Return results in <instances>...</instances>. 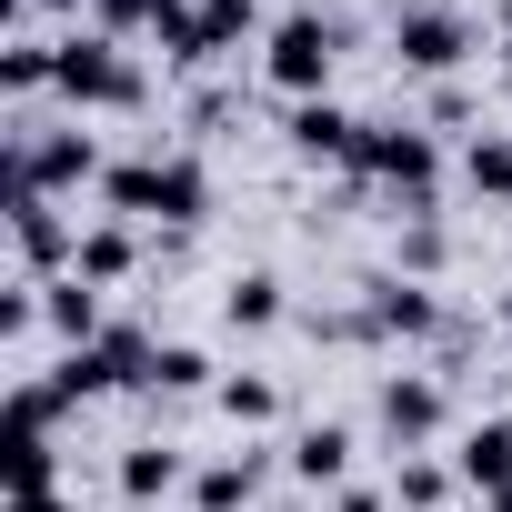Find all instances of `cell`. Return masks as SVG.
I'll use <instances>...</instances> for the list:
<instances>
[{
	"instance_id": "9",
	"label": "cell",
	"mask_w": 512,
	"mask_h": 512,
	"mask_svg": "<svg viewBox=\"0 0 512 512\" xmlns=\"http://www.w3.org/2000/svg\"><path fill=\"white\" fill-rule=\"evenodd\" d=\"M432 422H442V392H432V382H412V372L382 382V432H392V442H422Z\"/></svg>"
},
{
	"instance_id": "21",
	"label": "cell",
	"mask_w": 512,
	"mask_h": 512,
	"mask_svg": "<svg viewBox=\"0 0 512 512\" xmlns=\"http://www.w3.org/2000/svg\"><path fill=\"white\" fill-rule=\"evenodd\" d=\"M472 191H492V201H512V141H472Z\"/></svg>"
},
{
	"instance_id": "24",
	"label": "cell",
	"mask_w": 512,
	"mask_h": 512,
	"mask_svg": "<svg viewBox=\"0 0 512 512\" xmlns=\"http://www.w3.org/2000/svg\"><path fill=\"white\" fill-rule=\"evenodd\" d=\"M201 372H211V362H201L191 342H171V352L151 362V382H161V392H201Z\"/></svg>"
},
{
	"instance_id": "15",
	"label": "cell",
	"mask_w": 512,
	"mask_h": 512,
	"mask_svg": "<svg viewBox=\"0 0 512 512\" xmlns=\"http://www.w3.org/2000/svg\"><path fill=\"white\" fill-rule=\"evenodd\" d=\"M41 312H51V322L71 332V352H91V332H101V302H91V282H81V272H71V282H61V292H51Z\"/></svg>"
},
{
	"instance_id": "30",
	"label": "cell",
	"mask_w": 512,
	"mask_h": 512,
	"mask_svg": "<svg viewBox=\"0 0 512 512\" xmlns=\"http://www.w3.org/2000/svg\"><path fill=\"white\" fill-rule=\"evenodd\" d=\"M332 512H382V502H372V492H342V502H332Z\"/></svg>"
},
{
	"instance_id": "25",
	"label": "cell",
	"mask_w": 512,
	"mask_h": 512,
	"mask_svg": "<svg viewBox=\"0 0 512 512\" xmlns=\"http://www.w3.org/2000/svg\"><path fill=\"white\" fill-rule=\"evenodd\" d=\"M221 412L231 422H272V382H221Z\"/></svg>"
},
{
	"instance_id": "5",
	"label": "cell",
	"mask_w": 512,
	"mask_h": 512,
	"mask_svg": "<svg viewBox=\"0 0 512 512\" xmlns=\"http://www.w3.org/2000/svg\"><path fill=\"white\" fill-rule=\"evenodd\" d=\"M352 171H372V181H392L412 211L432 201V141L422 131H362V151H352Z\"/></svg>"
},
{
	"instance_id": "12",
	"label": "cell",
	"mask_w": 512,
	"mask_h": 512,
	"mask_svg": "<svg viewBox=\"0 0 512 512\" xmlns=\"http://www.w3.org/2000/svg\"><path fill=\"white\" fill-rule=\"evenodd\" d=\"M292 472H302V482H342V472H352V432H342V422L292 432Z\"/></svg>"
},
{
	"instance_id": "7",
	"label": "cell",
	"mask_w": 512,
	"mask_h": 512,
	"mask_svg": "<svg viewBox=\"0 0 512 512\" xmlns=\"http://www.w3.org/2000/svg\"><path fill=\"white\" fill-rule=\"evenodd\" d=\"M292 151H302V161H352V151H362V121L332 111V101H302V111H292Z\"/></svg>"
},
{
	"instance_id": "23",
	"label": "cell",
	"mask_w": 512,
	"mask_h": 512,
	"mask_svg": "<svg viewBox=\"0 0 512 512\" xmlns=\"http://www.w3.org/2000/svg\"><path fill=\"white\" fill-rule=\"evenodd\" d=\"M251 502V462H221V472H201V512H241Z\"/></svg>"
},
{
	"instance_id": "14",
	"label": "cell",
	"mask_w": 512,
	"mask_h": 512,
	"mask_svg": "<svg viewBox=\"0 0 512 512\" xmlns=\"http://www.w3.org/2000/svg\"><path fill=\"white\" fill-rule=\"evenodd\" d=\"M151 41L191 71V61H211V41H201V11H191V0H161V21H151Z\"/></svg>"
},
{
	"instance_id": "11",
	"label": "cell",
	"mask_w": 512,
	"mask_h": 512,
	"mask_svg": "<svg viewBox=\"0 0 512 512\" xmlns=\"http://www.w3.org/2000/svg\"><path fill=\"white\" fill-rule=\"evenodd\" d=\"M0 472H11V492H51V432L0 422Z\"/></svg>"
},
{
	"instance_id": "32",
	"label": "cell",
	"mask_w": 512,
	"mask_h": 512,
	"mask_svg": "<svg viewBox=\"0 0 512 512\" xmlns=\"http://www.w3.org/2000/svg\"><path fill=\"white\" fill-rule=\"evenodd\" d=\"M492 512H512V492H492Z\"/></svg>"
},
{
	"instance_id": "2",
	"label": "cell",
	"mask_w": 512,
	"mask_h": 512,
	"mask_svg": "<svg viewBox=\"0 0 512 512\" xmlns=\"http://www.w3.org/2000/svg\"><path fill=\"white\" fill-rule=\"evenodd\" d=\"M91 171H101V151H91L81 131H21V141H11V171H0V191H41V201H51V191H81Z\"/></svg>"
},
{
	"instance_id": "22",
	"label": "cell",
	"mask_w": 512,
	"mask_h": 512,
	"mask_svg": "<svg viewBox=\"0 0 512 512\" xmlns=\"http://www.w3.org/2000/svg\"><path fill=\"white\" fill-rule=\"evenodd\" d=\"M251 21H262L251 0H201V41H211V51H231V41H241Z\"/></svg>"
},
{
	"instance_id": "1",
	"label": "cell",
	"mask_w": 512,
	"mask_h": 512,
	"mask_svg": "<svg viewBox=\"0 0 512 512\" xmlns=\"http://www.w3.org/2000/svg\"><path fill=\"white\" fill-rule=\"evenodd\" d=\"M111 201L141 211V221H201L211 181H201V161H121L111 171Z\"/></svg>"
},
{
	"instance_id": "18",
	"label": "cell",
	"mask_w": 512,
	"mask_h": 512,
	"mask_svg": "<svg viewBox=\"0 0 512 512\" xmlns=\"http://www.w3.org/2000/svg\"><path fill=\"white\" fill-rule=\"evenodd\" d=\"M171 482H181V452H161V442H141V452L121 462V492H131V502H151V492H171Z\"/></svg>"
},
{
	"instance_id": "6",
	"label": "cell",
	"mask_w": 512,
	"mask_h": 512,
	"mask_svg": "<svg viewBox=\"0 0 512 512\" xmlns=\"http://www.w3.org/2000/svg\"><path fill=\"white\" fill-rule=\"evenodd\" d=\"M392 41H402V61H412V71H452V61L472 51V31H462L452 11H402V31H392Z\"/></svg>"
},
{
	"instance_id": "29",
	"label": "cell",
	"mask_w": 512,
	"mask_h": 512,
	"mask_svg": "<svg viewBox=\"0 0 512 512\" xmlns=\"http://www.w3.org/2000/svg\"><path fill=\"white\" fill-rule=\"evenodd\" d=\"M11 512H61V502L51 492H11Z\"/></svg>"
},
{
	"instance_id": "28",
	"label": "cell",
	"mask_w": 512,
	"mask_h": 512,
	"mask_svg": "<svg viewBox=\"0 0 512 512\" xmlns=\"http://www.w3.org/2000/svg\"><path fill=\"white\" fill-rule=\"evenodd\" d=\"M402 502H412V512H432V502H442V472H432V462H412V472H402Z\"/></svg>"
},
{
	"instance_id": "17",
	"label": "cell",
	"mask_w": 512,
	"mask_h": 512,
	"mask_svg": "<svg viewBox=\"0 0 512 512\" xmlns=\"http://www.w3.org/2000/svg\"><path fill=\"white\" fill-rule=\"evenodd\" d=\"M91 352H101V372H111V392H121V382H151V362H161V352H151L141 332H101Z\"/></svg>"
},
{
	"instance_id": "31",
	"label": "cell",
	"mask_w": 512,
	"mask_h": 512,
	"mask_svg": "<svg viewBox=\"0 0 512 512\" xmlns=\"http://www.w3.org/2000/svg\"><path fill=\"white\" fill-rule=\"evenodd\" d=\"M31 11H81V0H31Z\"/></svg>"
},
{
	"instance_id": "8",
	"label": "cell",
	"mask_w": 512,
	"mask_h": 512,
	"mask_svg": "<svg viewBox=\"0 0 512 512\" xmlns=\"http://www.w3.org/2000/svg\"><path fill=\"white\" fill-rule=\"evenodd\" d=\"M11 241H21V262H31V272H51L61 251H81V241L51 221V201H41V191H11Z\"/></svg>"
},
{
	"instance_id": "19",
	"label": "cell",
	"mask_w": 512,
	"mask_h": 512,
	"mask_svg": "<svg viewBox=\"0 0 512 512\" xmlns=\"http://www.w3.org/2000/svg\"><path fill=\"white\" fill-rule=\"evenodd\" d=\"M41 81H61V51H41V41L0 51V91H41Z\"/></svg>"
},
{
	"instance_id": "13",
	"label": "cell",
	"mask_w": 512,
	"mask_h": 512,
	"mask_svg": "<svg viewBox=\"0 0 512 512\" xmlns=\"http://www.w3.org/2000/svg\"><path fill=\"white\" fill-rule=\"evenodd\" d=\"M432 322H442V312H432L422 282H382V292H372V332H402V342H412V332H432Z\"/></svg>"
},
{
	"instance_id": "10",
	"label": "cell",
	"mask_w": 512,
	"mask_h": 512,
	"mask_svg": "<svg viewBox=\"0 0 512 512\" xmlns=\"http://www.w3.org/2000/svg\"><path fill=\"white\" fill-rule=\"evenodd\" d=\"M462 482H472V492H512V422L462 432Z\"/></svg>"
},
{
	"instance_id": "27",
	"label": "cell",
	"mask_w": 512,
	"mask_h": 512,
	"mask_svg": "<svg viewBox=\"0 0 512 512\" xmlns=\"http://www.w3.org/2000/svg\"><path fill=\"white\" fill-rule=\"evenodd\" d=\"M161 0H101V31H151Z\"/></svg>"
},
{
	"instance_id": "3",
	"label": "cell",
	"mask_w": 512,
	"mask_h": 512,
	"mask_svg": "<svg viewBox=\"0 0 512 512\" xmlns=\"http://www.w3.org/2000/svg\"><path fill=\"white\" fill-rule=\"evenodd\" d=\"M61 91L91 101V111H131V101H141V71H131L101 31H71V41H61Z\"/></svg>"
},
{
	"instance_id": "4",
	"label": "cell",
	"mask_w": 512,
	"mask_h": 512,
	"mask_svg": "<svg viewBox=\"0 0 512 512\" xmlns=\"http://www.w3.org/2000/svg\"><path fill=\"white\" fill-rule=\"evenodd\" d=\"M332 51H342V41H332V21H322V11H292V21L272 31V81H282L292 101H312V91H322V71H332Z\"/></svg>"
},
{
	"instance_id": "20",
	"label": "cell",
	"mask_w": 512,
	"mask_h": 512,
	"mask_svg": "<svg viewBox=\"0 0 512 512\" xmlns=\"http://www.w3.org/2000/svg\"><path fill=\"white\" fill-rule=\"evenodd\" d=\"M71 262H81V282H121V272H131V231H91Z\"/></svg>"
},
{
	"instance_id": "16",
	"label": "cell",
	"mask_w": 512,
	"mask_h": 512,
	"mask_svg": "<svg viewBox=\"0 0 512 512\" xmlns=\"http://www.w3.org/2000/svg\"><path fill=\"white\" fill-rule=\"evenodd\" d=\"M221 312H231V322H241V332H262V322H282V282H272V272H241V282H231V302H221Z\"/></svg>"
},
{
	"instance_id": "26",
	"label": "cell",
	"mask_w": 512,
	"mask_h": 512,
	"mask_svg": "<svg viewBox=\"0 0 512 512\" xmlns=\"http://www.w3.org/2000/svg\"><path fill=\"white\" fill-rule=\"evenodd\" d=\"M51 382H61V392H71V402H81V392H111V372H101V352H71V362H61V372H51Z\"/></svg>"
}]
</instances>
